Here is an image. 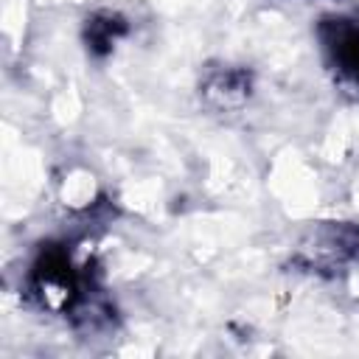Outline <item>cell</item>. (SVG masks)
Wrapping results in <instances>:
<instances>
[{
  "mask_svg": "<svg viewBox=\"0 0 359 359\" xmlns=\"http://www.w3.org/2000/svg\"><path fill=\"white\" fill-rule=\"evenodd\" d=\"M25 292L42 311L70 317L73 325L90 331L112 320L95 261H79L67 241H45L36 250L25 272Z\"/></svg>",
  "mask_w": 359,
  "mask_h": 359,
  "instance_id": "6da1fadb",
  "label": "cell"
},
{
  "mask_svg": "<svg viewBox=\"0 0 359 359\" xmlns=\"http://www.w3.org/2000/svg\"><path fill=\"white\" fill-rule=\"evenodd\" d=\"M297 272L314 278H339L359 266V222H320L289 255Z\"/></svg>",
  "mask_w": 359,
  "mask_h": 359,
  "instance_id": "7a4b0ae2",
  "label": "cell"
},
{
  "mask_svg": "<svg viewBox=\"0 0 359 359\" xmlns=\"http://www.w3.org/2000/svg\"><path fill=\"white\" fill-rule=\"evenodd\" d=\"M328 70L348 87L359 90V17L323 14L314 25Z\"/></svg>",
  "mask_w": 359,
  "mask_h": 359,
  "instance_id": "3957f363",
  "label": "cell"
},
{
  "mask_svg": "<svg viewBox=\"0 0 359 359\" xmlns=\"http://www.w3.org/2000/svg\"><path fill=\"white\" fill-rule=\"evenodd\" d=\"M199 93L216 109H236L252 93V73L247 67H233V65L213 67L205 73Z\"/></svg>",
  "mask_w": 359,
  "mask_h": 359,
  "instance_id": "277c9868",
  "label": "cell"
},
{
  "mask_svg": "<svg viewBox=\"0 0 359 359\" xmlns=\"http://www.w3.org/2000/svg\"><path fill=\"white\" fill-rule=\"evenodd\" d=\"M129 34V20L118 11H95L84 20V28H81V39H84V48L90 56L95 59H104L112 53L115 42L123 39Z\"/></svg>",
  "mask_w": 359,
  "mask_h": 359,
  "instance_id": "5b68a950",
  "label": "cell"
}]
</instances>
